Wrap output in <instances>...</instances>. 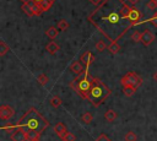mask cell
Returning <instances> with one entry per match:
<instances>
[{"mask_svg": "<svg viewBox=\"0 0 157 141\" xmlns=\"http://www.w3.org/2000/svg\"><path fill=\"white\" fill-rule=\"evenodd\" d=\"M18 125H27L29 129L42 132L49 126V123L34 107H31L22 115V118L18 121Z\"/></svg>", "mask_w": 157, "mask_h": 141, "instance_id": "obj_1", "label": "cell"}, {"mask_svg": "<svg viewBox=\"0 0 157 141\" xmlns=\"http://www.w3.org/2000/svg\"><path fill=\"white\" fill-rule=\"evenodd\" d=\"M110 93H112V90L105 83H103L97 77H92V86H91L87 99L94 107H98L99 104H102L110 96Z\"/></svg>", "mask_w": 157, "mask_h": 141, "instance_id": "obj_2", "label": "cell"}, {"mask_svg": "<svg viewBox=\"0 0 157 141\" xmlns=\"http://www.w3.org/2000/svg\"><path fill=\"white\" fill-rule=\"evenodd\" d=\"M77 76H80V81H78V90L76 93H78L82 98H88V93L92 86V78L87 77V70L83 74L77 75Z\"/></svg>", "mask_w": 157, "mask_h": 141, "instance_id": "obj_3", "label": "cell"}, {"mask_svg": "<svg viewBox=\"0 0 157 141\" xmlns=\"http://www.w3.org/2000/svg\"><path fill=\"white\" fill-rule=\"evenodd\" d=\"M120 83H121L123 87L130 86V87H134V88L136 90V88H139V87L141 86L142 78H141L137 74H135V72H128V74H125V75L121 77Z\"/></svg>", "mask_w": 157, "mask_h": 141, "instance_id": "obj_4", "label": "cell"}, {"mask_svg": "<svg viewBox=\"0 0 157 141\" xmlns=\"http://www.w3.org/2000/svg\"><path fill=\"white\" fill-rule=\"evenodd\" d=\"M99 20H101V21H104L105 25H108V26H117V25L120 23L121 20H128V18H124V17L121 16L120 9H119V11H115V10L108 11V13L104 15V16H101Z\"/></svg>", "mask_w": 157, "mask_h": 141, "instance_id": "obj_5", "label": "cell"}, {"mask_svg": "<svg viewBox=\"0 0 157 141\" xmlns=\"http://www.w3.org/2000/svg\"><path fill=\"white\" fill-rule=\"evenodd\" d=\"M13 114H15V110L11 105H7V104L1 105V108H0V119L1 120H4V121L9 120L10 118L13 116Z\"/></svg>", "mask_w": 157, "mask_h": 141, "instance_id": "obj_6", "label": "cell"}, {"mask_svg": "<svg viewBox=\"0 0 157 141\" xmlns=\"http://www.w3.org/2000/svg\"><path fill=\"white\" fill-rule=\"evenodd\" d=\"M142 17V13L136 9V7H131V10H130V12H129V15H128V21L132 25V26H135V25H137V23H140V18Z\"/></svg>", "mask_w": 157, "mask_h": 141, "instance_id": "obj_7", "label": "cell"}, {"mask_svg": "<svg viewBox=\"0 0 157 141\" xmlns=\"http://www.w3.org/2000/svg\"><path fill=\"white\" fill-rule=\"evenodd\" d=\"M155 40V34L150 31V29H145L144 32H142V37H141V43L144 44V45H150L152 42Z\"/></svg>", "mask_w": 157, "mask_h": 141, "instance_id": "obj_8", "label": "cell"}, {"mask_svg": "<svg viewBox=\"0 0 157 141\" xmlns=\"http://www.w3.org/2000/svg\"><path fill=\"white\" fill-rule=\"evenodd\" d=\"M80 61L85 65V67L87 69L93 61H94V55L88 50V51H85L82 55H81V58H80Z\"/></svg>", "mask_w": 157, "mask_h": 141, "instance_id": "obj_9", "label": "cell"}, {"mask_svg": "<svg viewBox=\"0 0 157 141\" xmlns=\"http://www.w3.org/2000/svg\"><path fill=\"white\" fill-rule=\"evenodd\" d=\"M11 140L12 141H26L27 140V132H25L21 128H18L11 134Z\"/></svg>", "mask_w": 157, "mask_h": 141, "instance_id": "obj_10", "label": "cell"}, {"mask_svg": "<svg viewBox=\"0 0 157 141\" xmlns=\"http://www.w3.org/2000/svg\"><path fill=\"white\" fill-rule=\"evenodd\" d=\"M86 67H83V64L81 63V61H74L71 65H70V70L74 72V74H76V75H81V74H83L86 70H85Z\"/></svg>", "mask_w": 157, "mask_h": 141, "instance_id": "obj_11", "label": "cell"}, {"mask_svg": "<svg viewBox=\"0 0 157 141\" xmlns=\"http://www.w3.org/2000/svg\"><path fill=\"white\" fill-rule=\"evenodd\" d=\"M54 131H55V134L56 135H59L61 139L65 136V134L67 132V130H66V126H65V124L64 123H56L55 125H54Z\"/></svg>", "mask_w": 157, "mask_h": 141, "instance_id": "obj_12", "label": "cell"}, {"mask_svg": "<svg viewBox=\"0 0 157 141\" xmlns=\"http://www.w3.org/2000/svg\"><path fill=\"white\" fill-rule=\"evenodd\" d=\"M54 1H55V0H33V2L40 5L43 12H44V11H48V10L52 7V5L54 4Z\"/></svg>", "mask_w": 157, "mask_h": 141, "instance_id": "obj_13", "label": "cell"}, {"mask_svg": "<svg viewBox=\"0 0 157 141\" xmlns=\"http://www.w3.org/2000/svg\"><path fill=\"white\" fill-rule=\"evenodd\" d=\"M22 11L28 15V16H36V11H34V5L33 2H29V4H23L22 5Z\"/></svg>", "mask_w": 157, "mask_h": 141, "instance_id": "obj_14", "label": "cell"}, {"mask_svg": "<svg viewBox=\"0 0 157 141\" xmlns=\"http://www.w3.org/2000/svg\"><path fill=\"white\" fill-rule=\"evenodd\" d=\"M45 49H47V51H48L49 54H53V55H54V54H56V53L59 51V49H60V48H59V45H58L55 42H53V40H52V42H49V43L47 44Z\"/></svg>", "mask_w": 157, "mask_h": 141, "instance_id": "obj_15", "label": "cell"}, {"mask_svg": "<svg viewBox=\"0 0 157 141\" xmlns=\"http://www.w3.org/2000/svg\"><path fill=\"white\" fill-rule=\"evenodd\" d=\"M117 113L113 110V109H108L105 113H104V119L107 120V121H114L115 119H117Z\"/></svg>", "mask_w": 157, "mask_h": 141, "instance_id": "obj_16", "label": "cell"}, {"mask_svg": "<svg viewBox=\"0 0 157 141\" xmlns=\"http://www.w3.org/2000/svg\"><path fill=\"white\" fill-rule=\"evenodd\" d=\"M58 34V27H49L47 31H45V36L49 38V39H54Z\"/></svg>", "mask_w": 157, "mask_h": 141, "instance_id": "obj_17", "label": "cell"}, {"mask_svg": "<svg viewBox=\"0 0 157 141\" xmlns=\"http://www.w3.org/2000/svg\"><path fill=\"white\" fill-rule=\"evenodd\" d=\"M108 50H109L112 54H117V53L120 50V45L118 44L117 40H112V43L108 45Z\"/></svg>", "mask_w": 157, "mask_h": 141, "instance_id": "obj_18", "label": "cell"}, {"mask_svg": "<svg viewBox=\"0 0 157 141\" xmlns=\"http://www.w3.org/2000/svg\"><path fill=\"white\" fill-rule=\"evenodd\" d=\"M61 103H63V101H61V98H60L59 96H53V97L50 98V105H52L53 108L60 107Z\"/></svg>", "mask_w": 157, "mask_h": 141, "instance_id": "obj_19", "label": "cell"}, {"mask_svg": "<svg viewBox=\"0 0 157 141\" xmlns=\"http://www.w3.org/2000/svg\"><path fill=\"white\" fill-rule=\"evenodd\" d=\"M39 135H40L39 131L33 130V129H29V131L27 132V141H32V140H34V139H38Z\"/></svg>", "mask_w": 157, "mask_h": 141, "instance_id": "obj_20", "label": "cell"}, {"mask_svg": "<svg viewBox=\"0 0 157 141\" xmlns=\"http://www.w3.org/2000/svg\"><path fill=\"white\" fill-rule=\"evenodd\" d=\"M81 120H82L85 124H91V123H92V120H93V116H92V114H91L90 112H86V113H83V114H82Z\"/></svg>", "mask_w": 157, "mask_h": 141, "instance_id": "obj_21", "label": "cell"}, {"mask_svg": "<svg viewBox=\"0 0 157 141\" xmlns=\"http://www.w3.org/2000/svg\"><path fill=\"white\" fill-rule=\"evenodd\" d=\"M124 140H125V141H136V140H137V135H136L134 131H128V132L124 135Z\"/></svg>", "mask_w": 157, "mask_h": 141, "instance_id": "obj_22", "label": "cell"}, {"mask_svg": "<svg viewBox=\"0 0 157 141\" xmlns=\"http://www.w3.org/2000/svg\"><path fill=\"white\" fill-rule=\"evenodd\" d=\"M48 80H49V77H48L45 74H39V75L37 76V81H38L39 85H42V86H44V85L48 82Z\"/></svg>", "mask_w": 157, "mask_h": 141, "instance_id": "obj_23", "label": "cell"}, {"mask_svg": "<svg viewBox=\"0 0 157 141\" xmlns=\"http://www.w3.org/2000/svg\"><path fill=\"white\" fill-rule=\"evenodd\" d=\"M123 93L126 97H131L135 93V88L134 87H130V86H125V87H123Z\"/></svg>", "mask_w": 157, "mask_h": 141, "instance_id": "obj_24", "label": "cell"}, {"mask_svg": "<svg viewBox=\"0 0 157 141\" xmlns=\"http://www.w3.org/2000/svg\"><path fill=\"white\" fill-rule=\"evenodd\" d=\"M56 27H58L60 31H66V29L69 28V23H67L65 20H60V21H58Z\"/></svg>", "mask_w": 157, "mask_h": 141, "instance_id": "obj_25", "label": "cell"}, {"mask_svg": "<svg viewBox=\"0 0 157 141\" xmlns=\"http://www.w3.org/2000/svg\"><path fill=\"white\" fill-rule=\"evenodd\" d=\"M9 50H10V48L7 47V44H6L5 42H2V40H1V42H0V55H1V56H4Z\"/></svg>", "mask_w": 157, "mask_h": 141, "instance_id": "obj_26", "label": "cell"}, {"mask_svg": "<svg viewBox=\"0 0 157 141\" xmlns=\"http://www.w3.org/2000/svg\"><path fill=\"white\" fill-rule=\"evenodd\" d=\"M78 81H80V76L75 77V78L69 83V86H70L75 92H77V90H78Z\"/></svg>", "mask_w": 157, "mask_h": 141, "instance_id": "obj_27", "label": "cell"}, {"mask_svg": "<svg viewBox=\"0 0 157 141\" xmlns=\"http://www.w3.org/2000/svg\"><path fill=\"white\" fill-rule=\"evenodd\" d=\"M105 48H107V44H105L103 40H98V42L96 43V50H97V51L102 53V51H103Z\"/></svg>", "mask_w": 157, "mask_h": 141, "instance_id": "obj_28", "label": "cell"}, {"mask_svg": "<svg viewBox=\"0 0 157 141\" xmlns=\"http://www.w3.org/2000/svg\"><path fill=\"white\" fill-rule=\"evenodd\" d=\"M141 37H142V33L139 32V31H135L132 34H131V39L134 42H141Z\"/></svg>", "mask_w": 157, "mask_h": 141, "instance_id": "obj_29", "label": "cell"}, {"mask_svg": "<svg viewBox=\"0 0 157 141\" xmlns=\"http://www.w3.org/2000/svg\"><path fill=\"white\" fill-rule=\"evenodd\" d=\"M61 140H65V141H75V140H76V136H75L72 132H69V131H67V132L65 134V136H64Z\"/></svg>", "mask_w": 157, "mask_h": 141, "instance_id": "obj_30", "label": "cell"}, {"mask_svg": "<svg viewBox=\"0 0 157 141\" xmlns=\"http://www.w3.org/2000/svg\"><path fill=\"white\" fill-rule=\"evenodd\" d=\"M146 7H147V9H150V10H152V11H155V10H157V2H156V1L150 0V1L146 4Z\"/></svg>", "mask_w": 157, "mask_h": 141, "instance_id": "obj_31", "label": "cell"}, {"mask_svg": "<svg viewBox=\"0 0 157 141\" xmlns=\"http://www.w3.org/2000/svg\"><path fill=\"white\" fill-rule=\"evenodd\" d=\"M94 141H112L105 134H101V135H98V137L94 140Z\"/></svg>", "mask_w": 157, "mask_h": 141, "instance_id": "obj_32", "label": "cell"}, {"mask_svg": "<svg viewBox=\"0 0 157 141\" xmlns=\"http://www.w3.org/2000/svg\"><path fill=\"white\" fill-rule=\"evenodd\" d=\"M147 21H148V22H151L153 26H157V13H156V15H153V16H152L151 18H148Z\"/></svg>", "mask_w": 157, "mask_h": 141, "instance_id": "obj_33", "label": "cell"}, {"mask_svg": "<svg viewBox=\"0 0 157 141\" xmlns=\"http://www.w3.org/2000/svg\"><path fill=\"white\" fill-rule=\"evenodd\" d=\"M90 2L93 4V5H96V6L98 7V6H101V5L104 2V0H90Z\"/></svg>", "mask_w": 157, "mask_h": 141, "instance_id": "obj_34", "label": "cell"}, {"mask_svg": "<svg viewBox=\"0 0 157 141\" xmlns=\"http://www.w3.org/2000/svg\"><path fill=\"white\" fill-rule=\"evenodd\" d=\"M137 1H140V0H128V2H129V4H131V5L137 4Z\"/></svg>", "mask_w": 157, "mask_h": 141, "instance_id": "obj_35", "label": "cell"}, {"mask_svg": "<svg viewBox=\"0 0 157 141\" xmlns=\"http://www.w3.org/2000/svg\"><path fill=\"white\" fill-rule=\"evenodd\" d=\"M20 1H22L23 4H29V2H33V0H20Z\"/></svg>", "mask_w": 157, "mask_h": 141, "instance_id": "obj_36", "label": "cell"}, {"mask_svg": "<svg viewBox=\"0 0 157 141\" xmlns=\"http://www.w3.org/2000/svg\"><path fill=\"white\" fill-rule=\"evenodd\" d=\"M153 78H155V81L157 82V71H156V72L153 74Z\"/></svg>", "mask_w": 157, "mask_h": 141, "instance_id": "obj_37", "label": "cell"}, {"mask_svg": "<svg viewBox=\"0 0 157 141\" xmlns=\"http://www.w3.org/2000/svg\"><path fill=\"white\" fill-rule=\"evenodd\" d=\"M32 141H40V140H39V137H38V139H34V140H32Z\"/></svg>", "mask_w": 157, "mask_h": 141, "instance_id": "obj_38", "label": "cell"}, {"mask_svg": "<svg viewBox=\"0 0 157 141\" xmlns=\"http://www.w3.org/2000/svg\"><path fill=\"white\" fill-rule=\"evenodd\" d=\"M152 1H156V2H157V0H152Z\"/></svg>", "mask_w": 157, "mask_h": 141, "instance_id": "obj_39", "label": "cell"}, {"mask_svg": "<svg viewBox=\"0 0 157 141\" xmlns=\"http://www.w3.org/2000/svg\"><path fill=\"white\" fill-rule=\"evenodd\" d=\"M61 141H65V140H61Z\"/></svg>", "mask_w": 157, "mask_h": 141, "instance_id": "obj_40", "label": "cell"}]
</instances>
